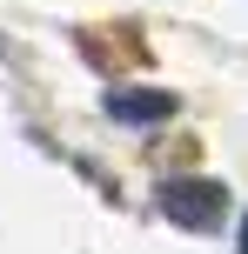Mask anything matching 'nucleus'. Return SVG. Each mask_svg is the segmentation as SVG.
I'll use <instances>...</instances> for the list:
<instances>
[{"mask_svg": "<svg viewBox=\"0 0 248 254\" xmlns=\"http://www.w3.org/2000/svg\"><path fill=\"white\" fill-rule=\"evenodd\" d=\"M161 214L181 221V228H195V234H208V228H222V214H228V188L222 181H201V174L161 181Z\"/></svg>", "mask_w": 248, "mask_h": 254, "instance_id": "obj_1", "label": "nucleus"}, {"mask_svg": "<svg viewBox=\"0 0 248 254\" xmlns=\"http://www.w3.org/2000/svg\"><path fill=\"white\" fill-rule=\"evenodd\" d=\"M107 114L121 127H155V121L174 114V94H161V87H114L107 94Z\"/></svg>", "mask_w": 248, "mask_h": 254, "instance_id": "obj_2", "label": "nucleus"}, {"mask_svg": "<svg viewBox=\"0 0 248 254\" xmlns=\"http://www.w3.org/2000/svg\"><path fill=\"white\" fill-rule=\"evenodd\" d=\"M242 254H248V214H242Z\"/></svg>", "mask_w": 248, "mask_h": 254, "instance_id": "obj_3", "label": "nucleus"}]
</instances>
